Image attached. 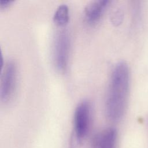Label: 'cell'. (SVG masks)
<instances>
[{
  "mask_svg": "<svg viewBox=\"0 0 148 148\" xmlns=\"http://www.w3.org/2000/svg\"><path fill=\"white\" fill-rule=\"evenodd\" d=\"M91 119V105L87 100H83L75 108L73 115V127L76 139L83 140L88 133Z\"/></svg>",
  "mask_w": 148,
  "mask_h": 148,
  "instance_id": "3",
  "label": "cell"
},
{
  "mask_svg": "<svg viewBox=\"0 0 148 148\" xmlns=\"http://www.w3.org/2000/svg\"><path fill=\"white\" fill-rule=\"evenodd\" d=\"M110 2L109 0H95L88 3L84 12L86 21L91 24L98 22Z\"/></svg>",
  "mask_w": 148,
  "mask_h": 148,
  "instance_id": "5",
  "label": "cell"
},
{
  "mask_svg": "<svg viewBox=\"0 0 148 148\" xmlns=\"http://www.w3.org/2000/svg\"><path fill=\"white\" fill-rule=\"evenodd\" d=\"M13 1L10 0H2L0 1L1 8H6L8 7Z\"/></svg>",
  "mask_w": 148,
  "mask_h": 148,
  "instance_id": "8",
  "label": "cell"
},
{
  "mask_svg": "<svg viewBox=\"0 0 148 148\" xmlns=\"http://www.w3.org/2000/svg\"><path fill=\"white\" fill-rule=\"evenodd\" d=\"M0 97L3 102L9 101L13 97L16 86L17 65L12 60L2 63Z\"/></svg>",
  "mask_w": 148,
  "mask_h": 148,
  "instance_id": "4",
  "label": "cell"
},
{
  "mask_svg": "<svg viewBox=\"0 0 148 148\" xmlns=\"http://www.w3.org/2000/svg\"><path fill=\"white\" fill-rule=\"evenodd\" d=\"M69 18V8L66 4L60 5L54 13L53 20L54 23L59 25L63 26L68 23Z\"/></svg>",
  "mask_w": 148,
  "mask_h": 148,
  "instance_id": "7",
  "label": "cell"
},
{
  "mask_svg": "<svg viewBox=\"0 0 148 148\" xmlns=\"http://www.w3.org/2000/svg\"><path fill=\"white\" fill-rule=\"evenodd\" d=\"M130 75L128 64L120 61L113 68L108 86L105 101L107 117L113 121L120 120L125 112L130 88Z\"/></svg>",
  "mask_w": 148,
  "mask_h": 148,
  "instance_id": "1",
  "label": "cell"
},
{
  "mask_svg": "<svg viewBox=\"0 0 148 148\" xmlns=\"http://www.w3.org/2000/svg\"><path fill=\"white\" fill-rule=\"evenodd\" d=\"M117 130L113 127L105 128L96 134L92 140L94 148H116Z\"/></svg>",
  "mask_w": 148,
  "mask_h": 148,
  "instance_id": "6",
  "label": "cell"
},
{
  "mask_svg": "<svg viewBox=\"0 0 148 148\" xmlns=\"http://www.w3.org/2000/svg\"><path fill=\"white\" fill-rule=\"evenodd\" d=\"M71 40L68 31L61 30L56 33L53 43V60L57 70L64 71L68 65Z\"/></svg>",
  "mask_w": 148,
  "mask_h": 148,
  "instance_id": "2",
  "label": "cell"
}]
</instances>
